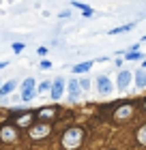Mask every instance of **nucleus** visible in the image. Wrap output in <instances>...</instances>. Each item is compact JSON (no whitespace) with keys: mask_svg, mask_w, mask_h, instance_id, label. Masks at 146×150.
<instances>
[{"mask_svg":"<svg viewBox=\"0 0 146 150\" xmlns=\"http://www.w3.org/2000/svg\"><path fill=\"white\" fill-rule=\"evenodd\" d=\"M82 139H84V131H82L80 127H71L65 135H62V146L67 150H73V148H78L82 144Z\"/></svg>","mask_w":146,"mask_h":150,"instance_id":"obj_1","label":"nucleus"},{"mask_svg":"<svg viewBox=\"0 0 146 150\" xmlns=\"http://www.w3.org/2000/svg\"><path fill=\"white\" fill-rule=\"evenodd\" d=\"M0 139L2 142H17V131L13 125H4L0 129Z\"/></svg>","mask_w":146,"mask_h":150,"instance_id":"obj_6","label":"nucleus"},{"mask_svg":"<svg viewBox=\"0 0 146 150\" xmlns=\"http://www.w3.org/2000/svg\"><path fill=\"white\" fill-rule=\"evenodd\" d=\"M50 133H52V127H50V122H41V125H32V127L28 129V135H30V139H45Z\"/></svg>","mask_w":146,"mask_h":150,"instance_id":"obj_2","label":"nucleus"},{"mask_svg":"<svg viewBox=\"0 0 146 150\" xmlns=\"http://www.w3.org/2000/svg\"><path fill=\"white\" fill-rule=\"evenodd\" d=\"M80 86H82V88H90V81H88V79H82Z\"/></svg>","mask_w":146,"mask_h":150,"instance_id":"obj_22","label":"nucleus"},{"mask_svg":"<svg viewBox=\"0 0 146 150\" xmlns=\"http://www.w3.org/2000/svg\"><path fill=\"white\" fill-rule=\"evenodd\" d=\"M37 52H39V56H45V54H47V47H39Z\"/></svg>","mask_w":146,"mask_h":150,"instance_id":"obj_23","label":"nucleus"},{"mask_svg":"<svg viewBox=\"0 0 146 150\" xmlns=\"http://www.w3.org/2000/svg\"><path fill=\"white\" fill-rule=\"evenodd\" d=\"M50 67H52L50 60H41V69H50Z\"/></svg>","mask_w":146,"mask_h":150,"instance_id":"obj_21","label":"nucleus"},{"mask_svg":"<svg viewBox=\"0 0 146 150\" xmlns=\"http://www.w3.org/2000/svg\"><path fill=\"white\" fill-rule=\"evenodd\" d=\"M24 47H26L24 43H13V52H15V54H19V52L24 50Z\"/></svg>","mask_w":146,"mask_h":150,"instance_id":"obj_20","label":"nucleus"},{"mask_svg":"<svg viewBox=\"0 0 146 150\" xmlns=\"http://www.w3.org/2000/svg\"><path fill=\"white\" fill-rule=\"evenodd\" d=\"M80 92H82V86H80V81L78 79H69V99L75 101L80 97Z\"/></svg>","mask_w":146,"mask_h":150,"instance_id":"obj_8","label":"nucleus"},{"mask_svg":"<svg viewBox=\"0 0 146 150\" xmlns=\"http://www.w3.org/2000/svg\"><path fill=\"white\" fill-rule=\"evenodd\" d=\"M52 99L54 101H60L62 99V94H65V77H56L52 81Z\"/></svg>","mask_w":146,"mask_h":150,"instance_id":"obj_4","label":"nucleus"},{"mask_svg":"<svg viewBox=\"0 0 146 150\" xmlns=\"http://www.w3.org/2000/svg\"><path fill=\"white\" fill-rule=\"evenodd\" d=\"M97 90H99L101 94H110V90H112V79L108 77V75H97Z\"/></svg>","mask_w":146,"mask_h":150,"instance_id":"obj_5","label":"nucleus"},{"mask_svg":"<svg viewBox=\"0 0 146 150\" xmlns=\"http://www.w3.org/2000/svg\"><path fill=\"white\" fill-rule=\"evenodd\" d=\"M32 118H34V114L26 112L24 116H19V118L15 120V125H19V127H32Z\"/></svg>","mask_w":146,"mask_h":150,"instance_id":"obj_10","label":"nucleus"},{"mask_svg":"<svg viewBox=\"0 0 146 150\" xmlns=\"http://www.w3.org/2000/svg\"><path fill=\"white\" fill-rule=\"evenodd\" d=\"M93 69V60H86V62H80V64H75L73 67V73H86Z\"/></svg>","mask_w":146,"mask_h":150,"instance_id":"obj_15","label":"nucleus"},{"mask_svg":"<svg viewBox=\"0 0 146 150\" xmlns=\"http://www.w3.org/2000/svg\"><path fill=\"white\" fill-rule=\"evenodd\" d=\"M135 137H137V142H140L142 146H146V125L144 127H140L137 129V133H135Z\"/></svg>","mask_w":146,"mask_h":150,"instance_id":"obj_16","label":"nucleus"},{"mask_svg":"<svg viewBox=\"0 0 146 150\" xmlns=\"http://www.w3.org/2000/svg\"><path fill=\"white\" fill-rule=\"evenodd\" d=\"M144 107H146V103H144Z\"/></svg>","mask_w":146,"mask_h":150,"instance_id":"obj_30","label":"nucleus"},{"mask_svg":"<svg viewBox=\"0 0 146 150\" xmlns=\"http://www.w3.org/2000/svg\"><path fill=\"white\" fill-rule=\"evenodd\" d=\"M71 4L75 6V9H82V13H84V11H88V9H90V6H86L84 2H71Z\"/></svg>","mask_w":146,"mask_h":150,"instance_id":"obj_19","label":"nucleus"},{"mask_svg":"<svg viewBox=\"0 0 146 150\" xmlns=\"http://www.w3.org/2000/svg\"><path fill=\"white\" fill-rule=\"evenodd\" d=\"M9 67V62H4V60H0V69H6Z\"/></svg>","mask_w":146,"mask_h":150,"instance_id":"obj_26","label":"nucleus"},{"mask_svg":"<svg viewBox=\"0 0 146 150\" xmlns=\"http://www.w3.org/2000/svg\"><path fill=\"white\" fill-rule=\"evenodd\" d=\"M135 86L140 88H146V71L144 69H140V71H135Z\"/></svg>","mask_w":146,"mask_h":150,"instance_id":"obj_12","label":"nucleus"},{"mask_svg":"<svg viewBox=\"0 0 146 150\" xmlns=\"http://www.w3.org/2000/svg\"><path fill=\"white\" fill-rule=\"evenodd\" d=\"M37 81H34L32 77H26L24 84H22V101L24 103H30V101L34 99V94H37Z\"/></svg>","mask_w":146,"mask_h":150,"instance_id":"obj_3","label":"nucleus"},{"mask_svg":"<svg viewBox=\"0 0 146 150\" xmlns=\"http://www.w3.org/2000/svg\"><path fill=\"white\" fill-rule=\"evenodd\" d=\"M39 118L41 120H52L54 116H56V110H54V107H45V110H39Z\"/></svg>","mask_w":146,"mask_h":150,"instance_id":"obj_13","label":"nucleus"},{"mask_svg":"<svg viewBox=\"0 0 146 150\" xmlns=\"http://www.w3.org/2000/svg\"><path fill=\"white\" fill-rule=\"evenodd\" d=\"M69 15H71V11H69V9L67 11H60V17H69Z\"/></svg>","mask_w":146,"mask_h":150,"instance_id":"obj_25","label":"nucleus"},{"mask_svg":"<svg viewBox=\"0 0 146 150\" xmlns=\"http://www.w3.org/2000/svg\"><path fill=\"white\" fill-rule=\"evenodd\" d=\"M144 41H146V35H144V37H142V43H144Z\"/></svg>","mask_w":146,"mask_h":150,"instance_id":"obj_28","label":"nucleus"},{"mask_svg":"<svg viewBox=\"0 0 146 150\" xmlns=\"http://www.w3.org/2000/svg\"><path fill=\"white\" fill-rule=\"evenodd\" d=\"M0 88H2V79H0Z\"/></svg>","mask_w":146,"mask_h":150,"instance_id":"obj_29","label":"nucleus"},{"mask_svg":"<svg viewBox=\"0 0 146 150\" xmlns=\"http://www.w3.org/2000/svg\"><path fill=\"white\" fill-rule=\"evenodd\" d=\"M135 24H137V22H131V24L118 26V28H112V30H110V35H120V32H129V30H133V28H135Z\"/></svg>","mask_w":146,"mask_h":150,"instance_id":"obj_14","label":"nucleus"},{"mask_svg":"<svg viewBox=\"0 0 146 150\" xmlns=\"http://www.w3.org/2000/svg\"><path fill=\"white\" fill-rule=\"evenodd\" d=\"M17 86V81L15 79H9V81H4L2 88H0V97H9V94L13 92V88Z\"/></svg>","mask_w":146,"mask_h":150,"instance_id":"obj_11","label":"nucleus"},{"mask_svg":"<svg viewBox=\"0 0 146 150\" xmlns=\"http://www.w3.org/2000/svg\"><path fill=\"white\" fill-rule=\"evenodd\" d=\"M127 60H131V62H133V60H144V54L137 50V52H127V56H125Z\"/></svg>","mask_w":146,"mask_h":150,"instance_id":"obj_17","label":"nucleus"},{"mask_svg":"<svg viewBox=\"0 0 146 150\" xmlns=\"http://www.w3.org/2000/svg\"><path fill=\"white\" fill-rule=\"evenodd\" d=\"M47 88H52V81H41V84H39V92L47 90Z\"/></svg>","mask_w":146,"mask_h":150,"instance_id":"obj_18","label":"nucleus"},{"mask_svg":"<svg viewBox=\"0 0 146 150\" xmlns=\"http://www.w3.org/2000/svg\"><path fill=\"white\" fill-rule=\"evenodd\" d=\"M82 15H84V17H93V9H88V11H84V13H82Z\"/></svg>","mask_w":146,"mask_h":150,"instance_id":"obj_24","label":"nucleus"},{"mask_svg":"<svg viewBox=\"0 0 146 150\" xmlns=\"http://www.w3.org/2000/svg\"><path fill=\"white\" fill-rule=\"evenodd\" d=\"M131 71H118V81H116V86H118V90L120 92H125L129 88V84H131Z\"/></svg>","mask_w":146,"mask_h":150,"instance_id":"obj_7","label":"nucleus"},{"mask_svg":"<svg viewBox=\"0 0 146 150\" xmlns=\"http://www.w3.org/2000/svg\"><path fill=\"white\" fill-rule=\"evenodd\" d=\"M131 114H133L131 105H120V110H118V112L114 114V120H125V118H131Z\"/></svg>","mask_w":146,"mask_h":150,"instance_id":"obj_9","label":"nucleus"},{"mask_svg":"<svg viewBox=\"0 0 146 150\" xmlns=\"http://www.w3.org/2000/svg\"><path fill=\"white\" fill-rule=\"evenodd\" d=\"M142 69H144V71H146V60H144V62H142Z\"/></svg>","mask_w":146,"mask_h":150,"instance_id":"obj_27","label":"nucleus"}]
</instances>
